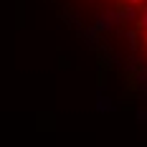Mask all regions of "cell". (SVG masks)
Wrapping results in <instances>:
<instances>
[{
	"label": "cell",
	"instance_id": "1",
	"mask_svg": "<svg viewBox=\"0 0 147 147\" xmlns=\"http://www.w3.org/2000/svg\"><path fill=\"white\" fill-rule=\"evenodd\" d=\"M134 48H137L140 61L147 63V3L140 8V18L134 26Z\"/></svg>",
	"mask_w": 147,
	"mask_h": 147
},
{
	"label": "cell",
	"instance_id": "2",
	"mask_svg": "<svg viewBox=\"0 0 147 147\" xmlns=\"http://www.w3.org/2000/svg\"><path fill=\"white\" fill-rule=\"evenodd\" d=\"M117 3H122V5H132V8H137V10H140L147 0H117Z\"/></svg>",
	"mask_w": 147,
	"mask_h": 147
}]
</instances>
